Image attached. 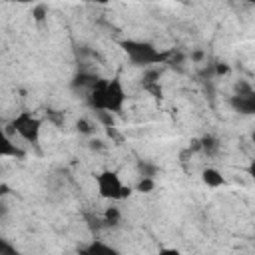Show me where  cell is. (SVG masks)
Wrapping results in <instances>:
<instances>
[{
  "label": "cell",
  "mask_w": 255,
  "mask_h": 255,
  "mask_svg": "<svg viewBox=\"0 0 255 255\" xmlns=\"http://www.w3.org/2000/svg\"><path fill=\"white\" fill-rule=\"evenodd\" d=\"M86 104L94 112H110L114 116L122 114L128 102V92L124 86V80L120 76L112 78H100L92 84V88L86 92Z\"/></svg>",
  "instance_id": "cell-1"
},
{
  "label": "cell",
  "mask_w": 255,
  "mask_h": 255,
  "mask_svg": "<svg viewBox=\"0 0 255 255\" xmlns=\"http://www.w3.org/2000/svg\"><path fill=\"white\" fill-rule=\"evenodd\" d=\"M120 48L126 54L128 62L141 70L169 64L171 54H173V50H161L155 44H151L147 40H139V38H124V40H120Z\"/></svg>",
  "instance_id": "cell-2"
},
{
  "label": "cell",
  "mask_w": 255,
  "mask_h": 255,
  "mask_svg": "<svg viewBox=\"0 0 255 255\" xmlns=\"http://www.w3.org/2000/svg\"><path fill=\"white\" fill-rule=\"evenodd\" d=\"M94 183H96V191L102 199L106 201H126L129 199L135 191H133V185L126 183L122 179V175L116 171V169H102L96 177H94Z\"/></svg>",
  "instance_id": "cell-3"
},
{
  "label": "cell",
  "mask_w": 255,
  "mask_h": 255,
  "mask_svg": "<svg viewBox=\"0 0 255 255\" xmlns=\"http://www.w3.org/2000/svg\"><path fill=\"white\" fill-rule=\"evenodd\" d=\"M10 128L18 133L20 139H24L26 143H32V145H34V143H38L40 137H42L44 120H42L38 114L30 112V110H22V112H18V114L12 118Z\"/></svg>",
  "instance_id": "cell-4"
},
{
  "label": "cell",
  "mask_w": 255,
  "mask_h": 255,
  "mask_svg": "<svg viewBox=\"0 0 255 255\" xmlns=\"http://www.w3.org/2000/svg\"><path fill=\"white\" fill-rule=\"evenodd\" d=\"M24 159L26 157V151L10 137V133L6 131V128L0 126V159Z\"/></svg>",
  "instance_id": "cell-5"
},
{
  "label": "cell",
  "mask_w": 255,
  "mask_h": 255,
  "mask_svg": "<svg viewBox=\"0 0 255 255\" xmlns=\"http://www.w3.org/2000/svg\"><path fill=\"white\" fill-rule=\"evenodd\" d=\"M199 179H201V183H203L205 187H209V189H219V187H225V185H227L225 175H223L217 167H213V165L203 167L201 173H199Z\"/></svg>",
  "instance_id": "cell-6"
},
{
  "label": "cell",
  "mask_w": 255,
  "mask_h": 255,
  "mask_svg": "<svg viewBox=\"0 0 255 255\" xmlns=\"http://www.w3.org/2000/svg\"><path fill=\"white\" fill-rule=\"evenodd\" d=\"M229 104L235 112L239 114H253L255 112V92H247V94H233L229 98Z\"/></svg>",
  "instance_id": "cell-7"
},
{
  "label": "cell",
  "mask_w": 255,
  "mask_h": 255,
  "mask_svg": "<svg viewBox=\"0 0 255 255\" xmlns=\"http://www.w3.org/2000/svg\"><path fill=\"white\" fill-rule=\"evenodd\" d=\"M96 80H98V74H92V72L82 70V72H76V74H74V78H72L70 86H72V90H74V92H78V94L86 96V92L92 88V84H94Z\"/></svg>",
  "instance_id": "cell-8"
},
{
  "label": "cell",
  "mask_w": 255,
  "mask_h": 255,
  "mask_svg": "<svg viewBox=\"0 0 255 255\" xmlns=\"http://www.w3.org/2000/svg\"><path fill=\"white\" fill-rule=\"evenodd\" d=\"M100 221H102L106 227H118V225L122 223V211H120V207H116L114 201H112L108 207H104Z\"/></svg>",
  "instance_id": "cell-9"
},
{
  "label": "cell",
  "mask_w": 255,
  "mask_h": 255,
  "mask_svg": "<svg viewBox=\"0 0 255 255\" xmlns=\"http://www.w3.org/2000/svg\"><path fill=\"white\" fill-rule=\"evenodd\" d=\"M155 187H157V181H155V177L139 175L137 183L133 185V191H137V193H151V191H155Z\"/></svg>",
  "instance_id": "cell-10"
},
{
  "label": "cell",
  "mask_w": 255,
  "mask_h": 255,
  "mask_svg": "<svg viewBox=\"0 0 255 255\" xmlns=\"http://www.w3.org/2000/svg\"><path fill=\"white\" fill-rule=\"evenodd\" d=\"M197 147H199L203 153L211 155V153H215V151L219 149V141H217V137H213V135H203V137L197 141Z\"/></svg>",
  "instance_id": "cell-11"
},
{
  "label": "cell",
  "mask_w": 255,
  "mask_h": 255,
  "mask_svg": "<svg viewBox=\"0 0 255 255\" xmlns=\"http://www.w3.org/2000/svg\"><path fill=\"white\" fill-rule=\"evenodd\" d=\"M48 4H44V2H36L34 6H32V20L36 22V24H44L46 20H48Z\"/></svg>",
  "instance_id": "cell-12"
},
{
  "label": "cell",
  "mask_w": 255,
  "mask_h": 255,
  "mask_svg": "<svg viewBox=\"0 0 255 255\" xmlns=\"http://www.w3.org/2000/svg\"><path fill=\"white\" fill-rule=\"evenodd\" d=\"M86 253H96V255H100V253H116V249L110 247V245H104V243H100V241H92V243L86 247Z\"/></svg>",
  "instance_id": "cell-13"
},
{
  "label": "cell",
  "mask_w": 255,
  "mask_h": 255,
  "mask_svg": "<svg viewBox=\"0 0 255 255\" xmlns=\"http://www.w3.org/2000/svg\"><path fill=\"white\" fill-rule=\"evenodd\" d=\"M76 129H78L80 133H84V135H92V133H94V124H92L90 120H86V118H80V120L76 122Z\"/></svg>",
  "instance_id": "cell-14"
},
{
  "label": "cell",
  "mask_w": 255,
  "mask_h": 255,
  "mask_svg": "<svg viewBox=\"0 0 255 255\" xmlns=\"http://www.w3.org/2000/svg\"><path fill=\"white\" fill-rule=\"evenodd\" d=\"M16 253H18L16 245H14L10 239L0 237V255H16Z\"/></svg>",
  "instance_id": "cell-15"
},
{
  "label": "cell",
  "mask_w": 255,
  "mask_h": 255,
  "mask_svg": "<svg viewBox=\"0 0 255 255\" xmlns=\"http://www.w3.org/2000/svg\"><path fill=\"white\" fill-rule=\"evenodd\" d=\"M96 116H98V120L102 122L104 128H114V114H110V112H96Z\"/></svg>",
  "instance_id": "cell-16"
},
{
  "label": "cell",
  "mask_w": 255,
  "mask_h": 255,
  "mask_svg": "<svg viewBox=\"0 0 255 255\" xmlns=\"http://www.w3.org/2000/svg\"><path fill=\"white\" fill-rule=\"evenodd\" d=\"M143 88H145V92H149L153 98H161V94H163V90H161L159 82H149V84H143Z\"/></svg>",
  "instance_id": "cell-17"
},
{
  "label": "cell",
  "mask_w": 255,
  "mask_h": 255,
  "mask_svg": "<svg viewBox=\"0 0 255 255\" xmlns=\"http://www.w3.org/2000/svg\"><path fill=\"white\" fill-rule=\"evenodd\" d=\"M139 171H141V175H147V177H155V173H157V167H155V165H151V163H139Z\"/></svg>",
  "instance_id": "cell-18"
},
{
  "label": "cell",
  "mask_w": 255,
  "mask_h": 255,
  "mask_svg": "<svg viewBox=\"0 0 255 255\" xmlns=\"http://www.w3.org/2000/svg\"><path fill=\"white\" fill-rule=\"evenodd\" d=\"M213 72H215V76H227V74L231 72V68H229V64H225V62H217V64L213 66Z\"/></svg>",
  "instance_id": "cell-19"
},
{
  "label": "cell",
  "mask_w": 255,
  "mask_h": 255,
  "mask_svg": "<svg viewBox=\"0 0 255 255\" xmlns=\"http://www.w3.org/2000/svg\"><path fill=\"white\" fill-rule=\"evenodd\" d=\"M90 147L92 149H104V141L102 139H92L90 141Z\"/></svg>",
  "instance_id": "cell-20"
},
{
  "label": "cell",
  "mask_w": 255,
  "mask_h": 255,
  "mask_svg": "<svg viewBox=\"0 0 255 255\" xmlns=\"http://www.w3.org/2000/svg\"><path fill=\"white\" fill-rule=\"evenodd\" d=\"M92 4H96V6H108V4H112V0H90Z\"/></svg>",
  "instance_id": "cell-21"
},
{
  "label": "cell",
  "mask_w": 255,
  "mask_h": 255,
  "mask_svg": "<svg viewBox=\"0 0 255 255\" xmlns=\"http://www.w3.org/2000/svg\"><path fill=\"white\" fill-rule=\"evenodd\" d=\"M6 193H10V187H8V185H4V183H2V185H0V197H4V195H6Z\"/></svg>",
  "instance_id": "cell-22"
},
{
  "label": "cell",
  "mask_w": 255,
  "mask_h": 255,
  "mask_svg": "<svg viewBox=\"0 0 255 255\" xmlns=\"http://www.w3.org/2000/svg\"><path fill=\"white\" fill-rule=\"evenodd\" d=\"M201 58H203V52H193V54H191V60H197V62H199Z\"/></svg>",
  "instance_id": "cell-23"
},
{
  "label": "cell",
  "mask_w": 255,
  "mask_h": 255,
  "mask_svg": "<svg viewBox=\"0 0 255 255\" xmlns=\"http://www.w3.org/2000/svg\"><path fill=\"white\" fill-rule=\"evenodd\" d=\"M8 2H14V4H32L34 0H8Z\"/></svg>",
  "instance_id": "cell-24"
},
{
  "label": "cell",
  "mask_w": 255,
  "mask_h": 255,
  "mask_svg": "<svg viewBox=\"0 0 255 255\" xmlns=\"http://www.w3.org/2000/svg\"><path fill=\"white\" fill-rule=\"evenodd\" d=\"M245 2H247V4H255V0H245Z\"/></svg>",
  "instance_id": "cell-25"
},
{
  "label": "cell",
  "mask_w": 255,
  "mask_h": 255,
  "mask_svg": "<svg viewBox=\"0 0 255 255\" xmlns=\"http://www.w3.org/2000/svg\"><path fill=\"white\" fill-rule=\"evenodd\" d=\"M112 2H118V0H112Z\"/></svg>",
  "instance_id": "cell-26"
}]
</instances>
